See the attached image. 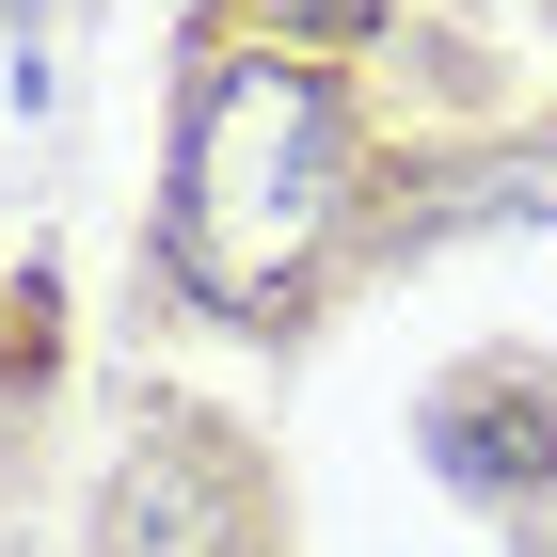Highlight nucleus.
Segmentation results:
<instances>
[{
	"instance_id": "obj_1",
	"label": "nucleus",
	"mask_w": 557,
	"mask_h": 557,
	"mask_svg": "<svg viewBox=\"0 0 557 557\" xmlns=\"http://www.w3.org/2000/svg\"><path fill=\"white\" fill-rule=\"evenodd\" d=\"M335 191H350V128H335V81L256 48L191 96V144H175V271L208 302H271L319 239H335Z\"/></svg>"
},
{
	"instance_id": "obj_2",
	"label": "nucleus",
	"mask_w": 557,
	"mask_h": 557,
	"mask_svg": "<svg viewBox=\"0 0 557 557\" xmlns=\"http://www.w3.org/2000/svg\"><path fill=\"white\" fill-rule=\"evenodd\" d=\"M239 525H256V494H239V462L208 430H160L128 462V494H112V557H239Z\"/></svg>"
},
{
	"instance_id": "obj_3",
	"label": "nucleus",
	"mask_w": 557,
	"mask_h": 557,
	"mask_svg": "<svg viewBox=\"0 0 557 557\" xmlns=\"http://www.w3.org/2000/svg\"><path fill=\"white\" fill-rule=\"evenodd\" d=\"M383 0H271V48H367Z\"/></svg>"
}]
</instances>
